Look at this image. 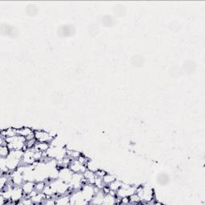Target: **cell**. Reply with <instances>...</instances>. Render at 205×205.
<instances>
[{
  "mask_svg": "<svg viewBox=\"0 0 205 205\" xmlns=\"http://www.w3.org/2000/svg\"><path fill=\"white\" fill-rule=\"evenodd\" d=\"M67 156L71 159V160H78L79 157L81 156V154L77 151H68L67 150Z\"/></svg>",
  "mask_w": 205,
  "mask_h": 205,
  "instance_id": "cell-23",
  "label": "cell"
},
{
  "mask_svg": "<svg viewBox=\"0 0 205 205\" xmlns=\"http://www.w3.org/2000/svg\"><path fill=\"white\" fill-rule=\"evenodd\" d=\"M35 147L38 149V150H39V151H43V152H46V151H48V149L50 147V145L49 143L37 142Z\"/></svg>",
  "mask_w": 205,
  "mask_h": 205,
  "instance_id": "cell-18",
  "label": "cell"
},
{
  "mask_svg": "<svg viewBox=\"0 0 205 205\" xmlns=\"http://www.w3.org/2000/svg\"><path fill=\"white\" fill-rule=\"evenodd\" d=\"M1 135H1L2 137H4V138L15 136V135H18V129L10 127V128H7V129H6V130L2 131Z\"/></svg>",
  "mask_w": 205,
  "mask_h": 205,
  "instance_id": "cell-11",
  "label": "cell"
},
{
  "mask_svg": "<svg viewBox=\"0 0 205 205\" xmlns=\"http://www.w3.org/2000/svg\"><path fill=\"white\" fill-rule=\"evenodd\" d=\"M72 176L73 171L68 167H62L59 171V176H58V178L62 181H63V182L68 184L71 181V180Z\"/></svg>",
  "mask_w": 205,
  "mask_h": 205,
  "instance_id": "cell-6",
  "label": "cell"
},
{
  "mask_svg": "<svg viewBox=\"0 0 205 205\" xmlns=\"http://www.w3.org/2000/svg\"><path fill=\"white\" fill-rule=\"evenodd\" d=\"M55 202L56 204L60 205H66V204H70V196H64L62 195L61 196L55 199Z\"/></svg>",
  "mask_w": 205,
  "mask_h": 205,
  "instance_id": "cell-15",
  "label": "cell"
},
{
  "mask_svg": "<svg viewBox=\"0 0 205 205\" xmlns=\"http://www.w3.org/2000/svg\"><path fill=\"white\" fill-rule=\"evenodd\" d=\"M35 138L37 142L50 143L53 140V136L45 131H35Z\"/></svg>",
  "mask_w": 205,
  "mask_h": 205,
  "instance_id": "cell-5",
  "label": "cell"
},
{
  "mask_svg": "<svg viewBox=\"0 0 205 205\" xmlns=\"http://www.w3.org/2000/svg\"><path fill=\"white\" fill-rule=\"evenodd\" d=\"M10 177H11V181L15 186H22L25 181L23 173L18 168L13 171V172L10 175Z\"/></svg>",
  "mask_w": 205,
  "mask_h": 205,
  "instance_id": "cell-3",
  "label": "cell"
},
{
  "mask_svg": "<svg viewBox=\"0 0 205 205\" xmlns=\"http://www.w3.org/2000/svg\"><path fill=\"white\" fill-rule=\"evenodd\" d=\"M130 203V199L129 197H124V198H121V203Z\"/></svg>",
  "mask_w": 205,
  "mask_h": 205,
  "instance_id": "cell-32",
  "label": "cell"
},
{
  "mask_svg": "<svg viewBox=\"0 0 205 205\" xmlns=\"http://www.w3.org/2000/svg\"><path fill=\"white\" fill-rule=\"evenodd\" d=\"M7 174H3L1 176V178H0V187H1V190H3L5 188V187L7 185V182L8 180H10V179L8 176H7Z\"/></svg>",
  "mask_w": 205,
  "mask_h": 205,
  "instance_id": "cell-20",
  "label": "cell"
},
{
  "mask_svg": "<svg viewBox=\"0 0 205 205\" xmlns=\"http://www.w3.org/2000/svg\"><path fill=\"white\" fill-rule=\"evenodd\" d=\"M46 198H47V196H46L44 193H43V192H38V193L36 194L35 196L31 197V200L33 201V203H42L43 200H45Z\"/></svg>",
  "mask_w": 205,
  "mask_h": 205,
  "instance_id": "cell-14",
  "label": "cell"
},
{
  "mask_svg": "<svg viewBox=\"0 0 205 205\" xmlns=\"http://www.w3.org/2000/svg\"><path fill=\"white\" fill-rule=\"evenodd\" d=\"M71 204H87V202L84 200L81 191H77L70 196Z\"/></svg>",
  "mask_w": 205,
  "mask_h": 205,
  "instance_id": "cell-8",
  "label": "cell"
},
{
  "mask_svg": "<svg viewBox=\"0 0 205 205\" xmlns=\"http://www.w3.org/2000/svg\"><path fill=\"white\" fill-rule=\"evenodd\" d=\"M35 134V131H33L31 128L30 127H22V128L18 129V135L27 137L28 135Z\"/></svg>",
  "mask_w": 205,
  "mask_h": 205,
  "instance_id": "cell-16",
  "label": "cell"
},
{
  "mask_svg": "<svg viewBox=\"0 0 205 205\" xmlns=\"http://www.w3.org/2000/svg\"><path fill=\"white\" fill-rule=\"evenodd\" d=\"M129 199H130V203H140V201H141L140 196H138L136 193L133 194V195H131V196H129Z\"/></svg>",
  "mask_w": 205,
  "mask_h": 205,
  "instance_id": "cell-27",
  "label": "cell"
},
{
  "mask_svg": "<svg viewBox=\"0 0 205 205\" xmlns=\"http://www.w3.org/2000/svg\"><path fill=\"white\" fill-rule=\"evenodd\" d=\"M44 204H49V205H54L56 204V202H55V199L50 198V197H47L45 199V200L43 202Z\"/></svg>",
  "mask_w": 205,
  "mask_h": 205,
  "instance_id": "cell-29",
  "label": "cell"
},
{
  "mask_svg": "<svg viewBox=\"0 0 205 205\" xmlns=\"http://www.w3.org/2000/svg\"><path fill=\"white\" fill-rule=\"evenodd\" d=\"M121 185H122V182L117 180H115V181H113L111 184H109L108 187L110 188V190H111V191H114V192H117V190L119 189V188H120Z\"/></svg>",
  "mask_w": 205,
  "mask_h": 205,
  "instance_id": "cell-21",
  "label": "cell"
},
{
  "mask_svg": "<svg viewBox=\"0 0 205 205\" xmlns=\"http://www.w3.org/2000/svg\"><path fill=\"white\" fill-rule=\"evenodd\" d=\"M0 169H1V173H2V175L7 174V172L10 171L9 169L7 168V159L6 158L1 157V160H0Z\"/></svg>",
  "mask_w": 205,
  "mask_h": 205,
  "instance_id": "cell-17",
  "label": "cell"
},
{
  "mask_svg": "<svg viewBox=\"0 0 205 205\" xmlns=\"http://www.w3.org/2000/svg\"><path fill=\"white\" fill-rule=\"evenodd\" d=\"M104 195L101 191H99V192H97L95 194L94 197H93L92 200L91 201L90 203H95V204H103V202H104Z\"/></svg>",
  "mask_w": 205,
  "mask_h": 205,
  "instance_id": "cell-12",
  "label": "cell"
},
{
  "mask_svg": "<svg viewBox=\"0 0 205 205\" xmlns=\"http://www.w3.org/2000/svg\"><path fill=\"white\" fill-rule=\"evenodd\" d=\"M37 143V140H35V138L34 139H32V140H27V142H26V146H27V148H32V147H34L35 146Z\"/></svg>",
  "mask_w": 205,
  "mask_h": 205,
  "instance_id": "cell-28",
  "label": "cell"
},
{
  "mask_svg": "<svg viewBox=\"0 0 205 205\" xmlns=\"http://www.w3.org/2000/svg\"><path fill=\"white\" fill-rule=\"evenodd\" d=\"M95 173V176H98V177H101V178H103V177H104V176L107 174L105 171H102V170H97Z\"/></svg>",
  "mask_w": 205,
  "mask_h": 205,
  "instance_id": "cell-31",
  "label": "cell"
},
{
  "mask_svg": "<svg viewBox=\"0 0 205 205\" xmlns=\"http://www.w3.org/2000/svg\"><path fill=\"white\" fill-rule=\"evenodd\" d=\"M84 177L88 184H95V178H96L95 171H92L88 169L84 173Z\"/></svg>",
  "mask_w": 205,
  "mask_h": 205,
  "instance_id": "cell-10",
  "label": "cell"
},
{
  "mask_svg": "<svg viewBox=\"0 0 205 205\" xmlns=\"http://www.w3.org/2000/svg\"><path fill=\"white\" fill-rule=\"evenodd\" d=\"M23 153L24 151L23 150H12L10 151L9 155L6 158L7 168L9 169L10 171H15L20 166Z\"/></svg>",
  "mask_w": 205,
  "mask_h": 205,
  "instance_id": "cell-1",
  "label": "cell"
},
{
  "mask_svg": "<svg viewBox=\"0 0 205 205\" xmlns=\"http://www.w3.org/2000/svg\"><path fill=\"white\" fill-rule=\"evenodd\" d=\"M94 185H95V187H98V188H99V189H103V188H104V181H103V178L96 176Z\"/></svg>",
  "mask_w": 205,
  "mask_h": 205,
  "instance_id": "cell-26",
  "label": "cell"
},
{
  "mask_svg": "<svg viewBox=\"0 0 205 205\" xmlns=\"http://www.w3.org/2000/svg\"><path fill=\"white\" fill-rule=\"evenodd\" d=\"M45 186H46L45 182H43V181H38V183L35 184V190L37 191L38 192H43Z\"/></svg>",
  "mask_w": 205,
  "mask_h": 205,
  "instance_id": "cell-25",
  "label": "cell"
},
{
  "mask_svg": "<svg viewBox=\"0 0 205 205\" xmlns=\"http://www.w3.org/2000/svg\"><path fill=\"white\" fill-rule=\"evenodd\" d=\"M35 184L33 181H25L22 184V188L24 192V195L28 196L30 193H31L35 190Z\"/></svg>",
  "mask_w": 205,
  "mask_h": 205,
  "instance_id": "cell-9",
  "label": "cell"
},
{
  "mask_svg": "<svg viewBox=\"0 0 205 205\" xmlns=\"http://www.w3.org/2000/svg\"><path fill=\"white\" fill-rule=\"evenodd\" d=\"M43 193H44L47 196V197H51L52 195H54L55 192L52 189V187H51V185H46L43 191Z\"/></svg>",
  "mask_w": 205,
  "mask_h": 205,
  "instance_id": "cell-24",
  "label": "cell"
},
{
  "mask_svg": "<svg viewBox=\"0 0 205 205\" xmlns=\"http://www.w3.org/2000/svg\"><path fill=\"white\" fill-rule=\"evenodd\" d=\"M115 203H116V196H112V195H111L110 193L106 194V195L104 196L103 204L111 205L115 204Z\"/></svg>",
  "mask_w": 205,
  "mask_h": 205,
  "instance_id": "cell-13",
  "label": "cell"
},
{
  "mask_svg": "<svg viewBox=\"0 0 205 205\" xmlns=\"http://www.w3.org/2000/svg\"><path fill=\"white\" fill-rule=\"evenodd\" d=\"M115 180V177L111 174L107 173L105 176L103 177V181L104 183V185H109L110 184Z\"/></svg>",
  "mask_w": 205,
  "mask_h": 205,
  "instance_id": "cell-19",
  "label": "cell"
},
{
  "mask_svg": "<svg viewBox=\"0 0 205 205\" xmlns=\"http://www.w3.org/2000/svg\"><path fill=\"white\" fill-rule=\"evenodd\" d=\"M24 195V192L23 191V188L20 186H14L13 189H12V201L13 203L16 202H19L20 200H22Z\"/></svg>",
  "mask_w": 205,
  "mask_h": 205,
  "instance_id": "cell-7",
  "label": "cell"
},
{
  "mask_svg": "<svg viewBox=\"0 0 205 205\" xmlns=\"http://www.w3.org/2000/svg\"><path fill=\"white\" fill-rule=\"evenodd\" d=\"M18 203H21V204H32L33 203V201L31 200V199L28 198V199H22V201L21 202H18Z\"/></svg>",
  "mask_w": 205,
  "mask_h": 205,
  "instance_id": "cell-30",
  "label": "cell"
},
{
  "mask_svg": "<svg viewBox=\"0 0 205 205\" xmlns=\"http://www.w3.org/2000/svg\"><path fill=\"white\" fill-rule=\"evenodd\" d=\"M10 149L8 148L7 145H4V146L0 147V156L1 157L7 158V156L9 155L10 153Z\"/></svg>",
  "mask_w": 205,
  "mask_h": 205,
  "instance_id": "cell-22",
  "label": "cell"
},
{
  "mask_svg": "<svg viewBox=\"0 0 205 205\" xmlns=\"http://www.w3.org/2000/svg\"><path fill=\"white\" fill-rule=\"evenodd\" d=\"M81 192L83 198L88 203H90L92 200L93 197L95 195V185L91 184H85L81 187Z\"/></svg>",
  "mask_w": 205,
  "mask_h": 205,
  "instance_id": "cell-2",
  "label": "cell"
},
{
  "mask_svg": "<svg viewBox=\"0 0 205 205\" xmlns=\"http://www.w3.org/2000/svg\"><path fill=\"white\" fill-rule=\"evenodd\" d=\"M68 167L73 171V173H84L88 167L79 161V160H71Z\"/></svg>",
  "mask_w": 205,
  "mask_h": 205,
  "instance_id": "cell-4",
  "label": "cell"
}]
</instances>
